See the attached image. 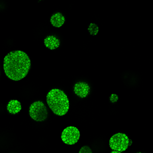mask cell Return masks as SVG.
Listing matches in <instances>:
<instances>
[{
	"instance_id": "cell-1",
	"label": "cell",
	"mask_w": 153,
	"mask_h": 153,
	"mask_svg": "<svg viewBox=\"0 0 153 153\" xmlns=\"http://www.w3.org/2000/svg\"><path fill=\"white\" fill-rule=\"evenodd\" d=\"M30 68V60L26 53L16 50L10 52L4 59V70L7 76L19 81L26 76Z\"/></svg>"
},
{
	"instance_id": "cell-2",
	"label": "cell",
	"mask_w": 153,
	"mask_h": 153,
	"mask_svg": "<svg viewBox=\"0 0 153 153\" xmlns=\"http://www.w3.org/2000/svg\"><path fill=\"white\" fill-rule=\"evenodd\" d=\"M47 102L51 110L56 115H64L69 109V100L61 90H51L47 95Z\"/></svg>"
},
{
	"instance_id": "cell-3",
	"label": "cell",
	"mask_w": 153,
	"mask_h": 153,
	"mask_svg": "<svg viewBox=\"0 0 153 153\" xmlns=\"http://www.w3.org/2000/svg\"><path fill=\"white\" fill-rule=\"evenodd\" d=\"M29 115L36 121H43L47 118L48 112L46 106L41 101H36L31 104Z\"/></svg>"
},
{
	"instance_id": "cell-4",
	"label": "cell",
	"mask_w": 153,
	"mask_h": 153,
	"mask_svg": "<svg viewBox=\"0 0 153 153\" xmlns=\"http://www.w3.org/2000/svg\"><path fill=\"white\" fill-rule=\"evenodd\" d=\"M128 137L124 133H118L113 135L109 140L110 148L115 151L123 152L128 148Z\"/></svg>"
},
{
	"instance_id": "cell-5",
	"label": "cell",
	"mask_w": 153,
	"mask_h": 153,
	"mask_svg": "<svg viewBox=\"0 0 153 153\" xmlns=\"http://www.w3.org/2000/svg\"><path fill=\"white\" fill-rule=\"evenodd\" d=\"M79 136V131L76 127L69 126L65 128L62 131L61 139L65 143L73 145L78 142Z\"/></svg>"
},
{
	"instance_id": "cell-6",
	"label": "cell",
	"mask_w": 153,
	"mask_h": 153,
	"mask_svg": "<svg viewBox=\"0 0 153 153\" xmlns=\"http://www.w3.org/2000/svg\"><path fill=\"white\" fill-rule=\"evenodd\" d=\"M90 86L85 82H79L74 85L75 93L81 98L85 97L90 93Z\"/></svg>"
},
{
	"instance_id": "cell-7",
	"label": "cell",
	"mask_w": 153,
	"mask_h": 153,
	"mask_svg": "<svg viewBox=\"0 0 153 153\" xmlns=\"http://www.w3.org/2000/svg\"><path fill=\"white\" fill-rule=\"evenodd\" d=\"M45 45L50 50H54L59 47L60 40L54 35H50L44 39Z\"/></svg>"
},
{
	"instance_id": "cell-8",
	"label": "cell",
	"mask_w": 153,
	"mask_h": 153,
	"mask_svg": "<svg viewBox=\"0 0 153 153\" xmlns=\"http://www.w3.org/2000/svg\"><path fill=\"white\" fill-rule=\"evenodd\" d=\"M50 22L53 26L60 27L65 22V17L62 13H57L51 17Z\"/></svg>"
},
{
	"instance_id": "cell-9",
	"label": "cell",
	"mask_w": 153,
	"mask_h": 153,
	"mask_svg": "<svg viewBox=\"0 0 153 153\" xmlns=\"http://www.w3.org/2000/svg\"><path fill=\"white\" fill-rule=\"evenodd\" d=\"M8 111L12 114H16L20 112L22 109L21 103L19 101L17 100H10L7 105Z\"/></svg>"
},
{
	"instance_id": "cell-10",
	"label": "cell",
	"mask_w": 153,
	"mask_h": 153,
	"mask_svg": "<svg viewBox=\"0 0 153 153\" xmlns=\"http://www.w3.org/2000/svg\"><path fill=\"white\" fill-rule=\"evenodd\" d=\"M89 32L92 35H96L99 32V27L98 26L94 23H90L89 27L88 28Z\"/></svg>"
},
{
	"instance_id": "cell-11",
	"label": "cell",
	"mask_w": 153,
	"mask_h": 153,
	"mask_svg": "<svg viewBox=\"0 0 153 153\" xmlns=\"http://www.w3.org/2000/svg\"><path fill=\"white\" fill-rule=\"evenodd\" d=\"M79 153H92V151L90 147L87 146H84L80 149Z\"/></svg>"
},
{
	"instance_id": "cell-12",
	"label": "cell",
	"mask_w": 153,
	"mask_h": 153,
	"mask_svg": "<svg viewBox=\"0 0 153 153\" xmlns=\"http://www.w3.org/2000/svg\"><path fill=\"white\" fill-rule=\"evenodd\" d=\"M111 153H121V152L120 151H115V150H113L111 152Z\"/></svg>"
},
{
	"instance_id": "cell-13",
	"label": "cell",
	"mask_w": 153,
	"mask_h": 153,
	"mask_svg": "<svg viewBox=\"0 0 153 153\" xmlns=\"http://www.w3.org/2000/svg\"><path fill=\"white\" fill-rule=\"evenodd\" d=\"M137 153H141V152H137Z\"/></svg>"
}]
</instances>
